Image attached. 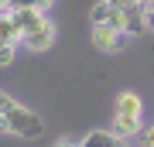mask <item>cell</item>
<instances>
[{
  "label": "cell",
  "mask_w": 154,
  "mask_h": 147,
  "mask_svg": "<svg viewBox=\"0 0 154 147\" xmlns=\"http://www.w3.org/2000/svg\"><path fill=\"white\" fill-rule=\"evenodd\" d=\"M31 4H38V7H45V11H48V4H51V0H31Z\"/></svg>",
  "instance_id": "14"
},
{
  "label": "cell",
  "mask_w": 154,
  "mask_h": 147,
  "mask_svg": "<svg viewBox=\"0 0 154 147\" xmlns=\"http://www.w3.org/2000/svg\"><path fill=\"white\" fill-rule=\"evenodd\" d=\"M11 17H14L17 31H21V38H24V34H31V31H38V27H45V24H51V21H48V11H45V7H38V4L14 7Z\"/></svg>",
  "instance_id": "5"
},
{
  "label": "cell",
  "mask_w": 154,
  "mask_h": 147,
  "mask_svg": "<svg viewBox=\"0 0 154 147\" xmlns=\"http://www.w3.org/2000/svg\"><path fill=\"white\" fill-rule=\"evenodd\" d=\"M89 21L103 24V27H116V31L130 34V38H137V34L147 31L144 7H116V4H110V0H99V4L93 7V14H89Z\"/></svg>",
  "instance_id": "1"
},
{
  "label": "cell",
  "mask_w": 154,
  "mask_h": 147,
  "mask_svg": "<svg viewBox=\"0 0 154 147\" xmlns=\"http://www.w3.org/2000/svg\"><path fill=\"white\" fill-rule=\"evenodd\" d=\"M130 140H127V137H120L110 127V130H89L82 140H79V147H127Z\"/></svg>",
  "instance_id": "6"
},
{
  "label": "cell",
  "mask_w": 154,
  "mask_h": 147,
  "mask_svg": "<svg viewBox=\"0 0 154 147\" xmlns=\"http://www.w3.org/2000/svg\"><path fill=\"white\" fill-rule=\"evenodd\" d=\"M144 127V103L137 93H120L116 96V106H113V130L127 137V140H134V137L140 133Z\"/></svg>",
  "instance_id": "2"
},
{
  "label": "cell",
  "mask_w": 154,
  "mask_h": 147,
  "mask_svg": "<svg viewBox=\"0 0 154 147\" xmlns=\"http://www.w3.org/2000/svg\"><path fill=\"white\" fill-rule=\"evenodd\" d=\"M14 55H17V44H0V69H4V65H11V62H14Z\"/></svg>",
  "instance_id": "11"
},
{
  "label": "cell",
  "mask_w": 154,
  "mask_h": 147,
  "mask_svg": "<svg viewBox=\"0 0 154 147\" xmlns=\"http://www.w3.org/2000/svg\"><path fill=\"white\" fill-rule=\"evenodd\" d=\"M51 41H55V24H45V27H38V31H31V34L21 38V44L28 51H48Z\"/></svg>",
  "instance_id": "7"
},
{
  "label": "cell",
  "mask_w": 154,
  "mask_h": 147,
  "mask_svg": "<svg viewBox=\"0 0 154 147\" xmlns=\"http://www.w3.org/2000/svg\"><path fill=\"white\" fill-rule=\"evenodd\" d=\"M14 106H17V99H14V96H7V93H0V130H4V116L11 113Z\"/></svg>",
  "instance_id": "10"
},
{
  "label": "cell",
  "mask_w": 154,
  "mask_h": 147,
  "mask_svg": "<svg viewBox=\"0 0 154 147\" xmlns=\"http://www.w3.org/2000/svg\"><path fill=\"white\" fill-rule=\"evenodd\" d=\"M144 21H147V31L154 34V4L147 7V11H144Z\"/></svg>",
  "instance_id": "13"
},
{
  "label": "cell",
  "mask_w": 154,
  "mask_h": 147,
  "mask_svg": "<svg viewBox=\"0 0 154 147\" xmlns=\"http://www.w3.org/2000/svg\"><path fill=\"white\" fill-rule=\"evenodd\" d=\"M110 4H116V7H144V11H147L151 0H110Z\"/></svg>",
  "instance_id": "12"
},
{
  "label": "cell",
  "mask_w": 154,
  "mask_h": 147,
  "mask_svg": "<svg viewBox=\"0 0 154 147\" xmlns=\"http://www.w3.org/2000/svg\"><path fill=\"white\" fill-rule=\"evenodd\" d=\"M0 44H21V31H17L11 11H0Z\"/></svg>",
  "instance_id": "8"
},
{
  "label": "cell",
  "mask_w": 154,
  "mask_h": 147,
  "mask_svg": "<svg viewBox=\"0 0 154 147\" xmlns=\"http://www.w3.org/2000/svg\"><path fill=\"white\" fill-rule=\"evenodd\" d=\"M4 130L14 133V137H24V140H34V137L45 133V120L34 113V109H28L24 103H17L11 113L4 116Z\"/></svg>",
  "instance_id": "3"
},
{
  "label": "cell",
  "mask_w": 154,
  "mask_h": 147,
  "mask_svg": "<svg viewBox=\"0 0 154 147\" xmlns=\"http://www.w3.org/2000/svg\"><path fill=\"white\" fill-rule=\"evenodd\" d=\"M58 147H79V144H69V140H62V144H58Z\"/></svg>",
  "instance_id": "15"
},
{
  "label": "cell",
  "mask_w": 154,
  "mask_h": 147,
  "mask_svg": "<svg viewBox=\"0 0 154 147\" xmlns=\"http://www.w3.org/2000/svg\"><path fill=\"white\" fill-rule=\"evenodd\" d=\"M130 44V34L116 31V27H103V24H93V48L99 55H116Z\"/></svg>",
  "instance_id": "4"
},
{
  "label": "cell",
  "mask_w": 154,
  "mask_h": 147,
  "mask_svg": "<svg viewBox=\"0 0 154 147\" xmlns=\"http://www.w3.org/2000/svg\"><path fill=\"white\" fill-rule=\"evenodd\" d=\"M137 140V147H154V123L151 127H140V133L134 137Z\"/></svg>",
  "instance_id": "9"
}]
</instances>
